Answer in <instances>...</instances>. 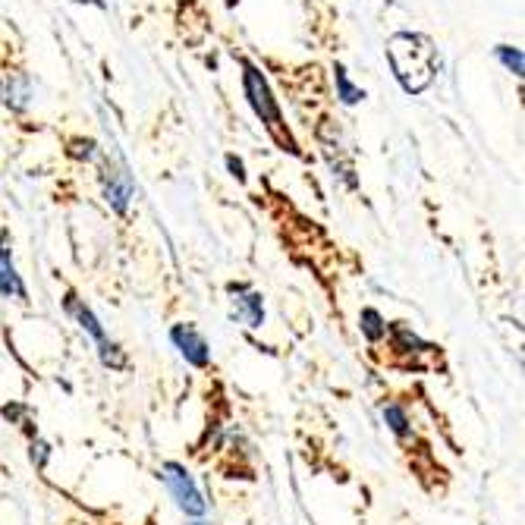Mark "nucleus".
<instances>
[{
    "label": "nucleus",
    "mask_w": 525,
    "mask_h": 525,
    "mask_svg": "<svg viewBox=\"0 0 525 525\" xmlns=\"http://www.w3.org/2000/svg\"><path fill=\"white\" fill-rule=\"evenodd\" d=\"M0 296L4 299H19L26 302L29 299V290L23 277L16 271V261H13V239L10 233H0Z\"/></svg>",
    "instance_id": "423d86ee"
},
{
    "label": "nucleus",
    "mask_w": 525,
    "mask_h": 525,
    "mask_svg": "<svg viewBox=\"0 0 525 525\" xmlns=\"http://www.w3.org/2000/svg\"><path fill=\"white\" fill-rule=\"evenodd\" d=\"M170 340L173 346L180 349V356L192 365V368H208L211 365V349H208V340L195 331L192 324H177L170 331Z\"/></svg>",
    "instance_id": "39448f33"
},
{
    "label": "nucleus",
    "mask_w": 525,
    "mask_h": 525,
    "mask_svg": "<svg viewBox=\"0 0 525 525\" xmlns=\"http://www.w3.org/2000/svg\"><path fill=\"white\" fill-rule=\"evenodd\" d=\"M494 57L507 67L513 76H522V70H525V57H522V51L519 48H510V45H497L494 48Z\"/></svg>",
    "instance_id": "4468645a"
},
{
    "label": "nucleus",
    "mask_w": 525,
    "mask_h": 525,
    "mask_svg": "<svg viewBox=\"0 0 525 525\" xmlns=\"http://www.w3.org/2000/svg\"><path fill=\"white\" fill-rule=\"evenodd\" d=\"M384 419H387L390 431L397 434V437H406L409 434V415H406V409L400 403H387L384 406Z\"/></svg>",
    "instance_id": "ddd939ff"
},
{
    "label": "nucleus",
    "mask_w": 525,
    "mask_h": 525,
    "mask_svg": "<svg viewBox=\"0 0 525 525\" xmlns=\"http://www.w3.org/2000/svg\"><path fill=\"white\" fill-rule=\"evenodd\" d=\"M393 346L400 349V353H425V343L415 337L406 324H393Z\"/></svg>",
    "instance_id": "9b49d317"
},
{
    "label": "nucleus",
    "mask_w": 525,
    "mask_h": 525,
    "mask_svg": "<svg viewBox=\"0 0 525 525\" xmlns=\"http://www.w3.org/2000/svg\"><path fill=\"white\" fill-rule=\"evenodd\" d=\"M0 101H4L10 111H26L32 101V79L26 73H13L0 85Z\"/></svg>",
    "instance_id": "1a4fd4ad"
},
{
    "label": "nucleus",
    "mask_w": 525,
    "mask_h": 525,
    "mask_svg": "<svg viewBox=\"0 0 525 525\" xmlns=\"http://www.w3.org/2000/svg\"><path fill=\"white\" fill-rule=\"evenodd\" d=\"M387 60L393 76L403 85V92L422 95L441 70V54L431 45V38L415 32H397L387 41Z\"/></svg>",
    "instance_id": "f257e3e1"
},
{
    "label": "nucleus",
    "mask_w": 525,
    "mask_h": 525,
    "mask_svg": "<svg viewBox=\"0 0 525 525\" xmlns=\"http://www.w3.org/2000/svg\"><path fill=\"white\" fill-rule=\"evenodd\" d=\"M48 456H51V447H48V444H41V441H35V444H32V463H35L38 469H45Z\"/></svg>",
    "instance_id": "2eb2a0df"
},
{
    "label": "nucleus",
    "mask_w": 525,
    "mask_h": 525,
    "mask_svg": "<svg viewBox=\"0 0 525 525\" xmlns=\"http://www.w3.org/2000/svg\"><path fill=\"white\" fill-rule=\"evenodd\" d=\"M227 167L233 170V177H236L239 183H246V167H243V161H239L236 155H227Z\"/></svg>",
    "instance_id": "dca6fc26"
},
{
    "label": "nucleus",
    "mask_w": 525,
    "mask_h": 525,
    "mask_svg": "<svg viewBox=\"0 0 525 525\" xmlns=\"http://www.w3.org/2000/svg\"><path fill=\"white\" fill-rule=\"evenodd\" d=\"M243 85H246V98H249V104H252L255 117L268 126V133H271L283 148L296 151V142L290 139L287 126H283L280 104H277V98H274V92H271L268 79L261 76V70L255 67V63H249V60H243Z\"/></svg>",
    "instance_id": "f03ea898"
},
{
    "label": "nucleus",
    "mask_w": 525,
    "mask_h": 525,
    "mask_svg": "<svg viewBox=\"0 0 525 525\" xmlns=\"http://www.w3.org/2000/svg\"><path fill=\"white\" fill-rule=\"evenodd\" d=\"M230 296H233V315L246 327L265 324V299H261L258 290H252L249 283H230Z\"/></svg>",
    "instance_id": "0eeeda50"
},
{
    "label": "nucleus",
    "mask_w": 525,
    "mask_h": 525,
    "mask_svg": "<svg viewBox=\"0 0 525 525\" xmlns=\"http://www.w3.org/2000/svg\"><path fill=\"white\" fill-rule=\"evenodd\" d=\"M101 186H104L107 205H111L117 214H126L129 202H133V195H136V186H133V177H129V170L123 164L104 161L101 164Z\"/></svg>",
    "instance_id": "20e7f679"
},
{
    "label": "nucleus",
    "mask_w": 525,
    "mask_h": 525,
    "mask_svg": "<svg viewBox=\"0 0 525 525\" xmlns=\"http://www.w3.org/2000/svg\"><path fill=\"white\" fill-rule=\"evenodd\" d=\"M63 309H67V315L82 327L85 334H89L92 340H95V346L98 343H104L107 340V334H104V327H101V321L95 318V312L85 305L76 293H67V299H63Z\"/></svg>",
    "instance_id": "6e6552de"
},
{
    "label": "nucleus",
    "mask_w": 525,
    "mask_h": 525,
    "mask_svg": "<svg viewBox=\"0 0 525 525\" xmlns=\"http://www.w3.org/2000/svg\"><path fill=\"white\" fill-rule=\"evenodd\" d=\"M239 4V0H227V7H236Z\"/></svg>",
    "instance_id": "a211bd4d"
},
{
    "label": "nucleus",
    "mask_w": 525,
    "mask_h": 525,
    "mask_svg": "<svg viewBox=\"0 0 525 525\" xmlns=\"http://www.w3.org/2000/svg\"><path fill=\"white\" fill-rule=\"evenodd\" d=\"M334 79H337V95H340V101L343 104H359L362 98H365V92L359 89V85H353V79H349V73H346V67H334Z\"/></svg>",
    "instance_id": "9d476101"
},
{
    "label": "nucleus",
    "mask_w": 525,
    "mask_h": 525,
    "mask_svg": "<svg viewBox=\"0 0 525 525\" xmlns=\"http://www.w3.org/2000/svg\"><path fill=\"white\" fill-rule=\"evenodd\" d=\"M170 497L177 500V507L189 516V519H202L208 513V503H205V494L199 491V485H195V478L189 475L186 466L180 463H164L161 466V475H158Z\"/></svg>",
    "instance_id": "7ed1b4c3"
},
{
    "label": "nucleus",
    "mask_w": 525,
    "mask_h": 525,
    "mask_svg": "<svg viewBox=\"0 0 525 525\" xmlns=\"http://www.w3.org/2000/svg\"><path fill=\"white\" fill-rule=\"evenodd\" d=\"M76 4H95V7H104V0H76Z\"/></svg>",
    "instance_id": "f3484780"
},
{
    "label": "nucleus",
    "mask_w": 525,
    "mask_h": 525,
    "mask_svg": "<svg viewBox=\"0 0 525 525\" xmlns=\"http://www.w3.org/2000/svg\"><path fill=\"white\" fill-rule=\"evenodd\" d=\"M362 334H365L371 343H378L381 337H387V324H384L381 312H375V309H362Z\"/></svg>",
    "instance_id": "f8f14e48"
},
{
    "label": "nucleus",
    "mask_w": 525,
    "mask_h": 525,
    "mask_svg": "<svg viewBox=\"0 0 525 525\" xmlns=\"http://www.w3.org/2000/svg\"><path fill=\"white\" fill-rule=\"evenodd\" d=\"M192 525H208V522H202V519H195V522H192Z\"/></svg>",
    "instance_id": "6ab92c4d"
}]
</instances>
